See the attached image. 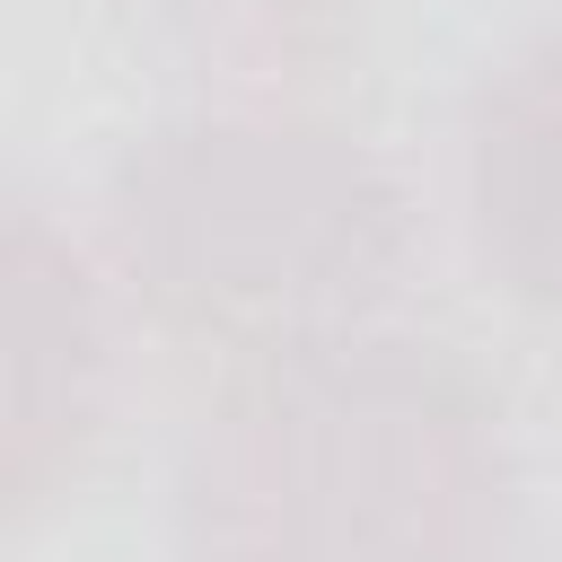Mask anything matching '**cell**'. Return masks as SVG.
<instances>
[{"instance_id": "cell-4", "label": "cell", "mask_w": 562, "mask_h": 562, "mask_svg": "<svg viewBox=\"0 0 562 562\" xmlns=\"http://www.w3.org/2000/svg\"><path fill=\"white\" fill-rule=\"evenodd\" d=\"M105 386V316L88 263L26 202L9 228V492L44 501L61 465H79Z\"/></svg>"}, {"instance_id": "cell-3", "label": "cell", "mask_w": 562, "mask_h": 562, "mask_svg": "<svg viewBox=\"0 0 562 562\" xmlns=\"http://www.w3.org/2000/svg\"><path fill=\"white\" fill-rule=\"evenodd\" d=\"M457 184L483 272L562 325V26L509 44L457 123Z\"/></svg>"}, {"instance_id": "cell-2", "label": "cell", "mask_w": 562, "mask_h": 562, "mask_svg": "<svg viewBox=\"0 0 562 562\" xmlns=\"http://www.w3.org/2000/svg\"><path fill=\"white\" fill-rule=\"evenodd\" d=\"M105 246L140 307L237 360L360 334L413 263L395 176L290 105H202L114 158Z\"/></svg>"}, {"instance_id": "cell-5", "label": "cell", "mask_w": 562, "mask_h": 562, "mask_svg": "<svg viewBox=\"0 0 562 562\" xmlns=\"http://www.w3.org/2000/svg\"><path fill=\"white\" fill-rule=\"evenodd\" d=\"M123 18L220 79L272 88L325 61L360 26V0H123Z\"/></svg>"}, {"instance_id": "cell-1", "label": "cell", "mask_w": 562, "mask_h": 562, "mask_svg": "<svg viewBox=\"0 0 562 562\" xmlns=\"http://www.w3.org/2000/svg\"><path fill=\"white\" fill-rule=\"evenodd\" d=\"M501 404L439 342L360 325L255 351L176 448V562H501Z\"/></svg>"}]
</instances>
